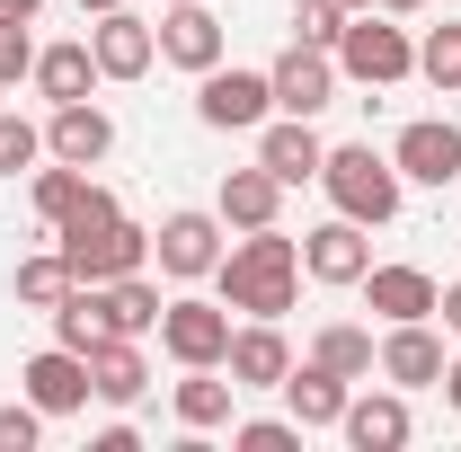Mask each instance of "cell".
Instances as JSON below:
<instances>
[{
  "label": "cell",
  "mask_w": 461,
  "mask_h": 452,
  "mask_svg": "<svg viewBox=\"0 0 461 452\" xmlns=\"http://www.w3.org/2000/svg\"><path fill=\"white\" fill-rule=\"evenodd\" d=\"M213 293H222L240 320H285L293 293H302V240H285V231H240L222 249V267H213Z\"/></svg>",
  "instance_id": "cell-1"
},
{
  "label": "cell",
  "mask_w": 461,
  "mask_h": 452,
  "mask_svg": "<svg viewBox=\"0 0 461 452\" xmlns=\"http://www.w3.org/2000/svg\"><path fill=\"white\" fill-rule=\"evenodd\" d=\"M320 186H329V204H338L346 222H364V231L400 222V204H408L400 160H391V151H373V142H338V151L320 160Z\"/></svg>",
  "instance_id": "cell-2"
},
{
  "label": "cell",
  "mask_w": 461,
  "mask_h": 452,
  "mask_svg": "<svg viewBox=\"0 0 461 452\" xmlns=\"http://www.w3.org/2000/svg\"><path fill=\"white\" fill-rule=\"evenodd\" d=\"M338 80H364V89H400L417 80V36L391 27V9H355L338 36Z\"/></svg>",
  "instance_id": "cell-3"
},
{
  "label": "cell",
  "mask_w": 461,
  "mask_h": 452,
  "mask_svg": "<svg viewBox=\"0 0 461 452\" xmlns=\"http://www.w3.org/2000/svg\"><path fill=\"white\" fill-rule=\"evenodd\" d=\"M267 115H276V80H267V71H240V62L195 71V124H213V133H258Z\"/></svg>",
  "instance_id": "cell-4"
},
{
  "label": "cell",
  "mask_w": 461,
  "mask_h": 452,
  "mask_svg": "<svg viewBox=\"0 0 461 452\" xmlns=\"http://www.w3.org/2000/svg\"><path fill=\"white\" fill-rule=\"evenodd\" d=\"M54 249L71 258L80 284H115V276H142V267H151V231L124 222V213H115V222H89V231H62Z\"/></svg>",
  "instance_id": "cell-5"
},
{
  "label": "cell",
  "mask_w": 461,
  "mask_h": 452,
  "mask_svg": "<svg viewBox=\"0 0 461 452\" xmlns=\"http://www.w3.org/2000/svg\"><path fill=\"white\" fill-rule=\"evenodd\" d=\"M151 258H160V276H169V284H204L213 267H222V213H204V204H177V213H160V231H151Z\"/></svg>",
  "instance_id": "cell-6"
},
{
  "label": "cell",
  "mask_w": 461,
  "mask_h": 452,
  "mask_svg": "<svg viewBox=\"0 0 461 452\" xmlns=\"http://www.w3.org/2000/svg\"><path fill=\"white\" fill-rule=\"evenodd\" d=\"M230 329H240V320H230L222 293H213V302H204V293H177L169 311H160V346H169V364H222V355H230Z\"/></svg>",
  "instance_id": "cell-7"
},
{
  "label": "cell",
  "mask_w": 461,
  "mask_h": 452,
  "mask_svg": "<svg viewBox=\"0 0 461 452\" xmlns=\"http://www.w3.org/2000/svg\"><path fill=\"white\" fill-rule=\"evenodd\" d=\"M391 160H400L408 186H461V124L453 115H417V124H400V142H391Z\"/></svg>",
  "instance_id": "cell-8"
},
{
  "label": "cell",
  "mask_w": 461,
  "mask_h": 452,
  "mask_svg": "<svg viewBox=\"0 0 461 452\" xmlns=\"http://www.w3.org/2000/svg\"><path fill=\"white\" fill-rule=\"evenodd\" d=\"M267 80H276V115H320L329 98H338V54L293 36L285 54L267 62Z\"/></svg>",
  "instance_id": "cell-9"
},
{
  "label": "cell",
  "mask_w": 461,
  "mask_h": 452,
  "mask_svg": "<svg viewBox=\"0 0 461 452\" xmlns=\"http://www.w3.org/2000/svg\"><path fill=\"white\" fill-rule=\"evenodd\" d=\"M444 364H453V355H444V338H435V320H391V329H382V364H373V373H382L391 391H435V382H444Z\"/></svg>",
  "instance_id": "cell-10"
},
{
  "label": "cell",
  "mask_w": 461,
  "mask_h": 452,
  "mask_svg": "<svg viewBox=\"0 0 461 452\" xmlns=\"http://www.w3.org/2000/svg\"><path fill=\"white\" fill-rule=\"evenodd\" d=\"M89 54H98V80H142V71L160 62V27H151V18H133V9H98Z\"/></svg>",
  "instance_id": "cell-11"
},
{
  "label": "cell",
  "mask_w": 461,
  "mask_h": 452,
  "mask_svg": "<svg viewBox=\"0 0 461 452\" xmlns=\"http://www.w3.org/2000/svg\"><path fill=\"white\" fill-rule=\"evenodd\" d=\"M18 391L36 399L45 417H80V408H89V355H71V346H36V355L18 364Z\"/></svg>",
  "instance_id": "cell-12"
},
{
  "label": "cell",
  "mask_w": 461,
  "mask_h": 452,
  "mask_svg": "<svg viewBox=\"0 0 461 452\" xmlns=\"http://www.w3.org/2000/svg\"><path fill=\"white\" fill-rule=\"evenodd\" d=\"M364 267H373V240H364V222H346V213H329L320 231H302V276L311 284H364Z\"/></svg>",
  "instance_id": "cell-13"
},
{
  "label": "cell",
  "mask_w": 461,
  "mask_h": 452,
  "mask_svg": "<svg viewBox=\"0 0 461 452\" xmlns=\"http://www.w3.org/2000/svg\"><path fill=\"white\" fill-rule=\"evenodd\" d=\"M230 54L222 18L204 9V0H169L160 9V62H177V71H213V62Z\"/></svg>",
  "instance_id": "cell-14"
},
{
  "label": "cell",
  "mask_w": 461,
  "mask_h": 452,
  "mask_svg": "<svg viewBox=\"0 0 461 452\" xmlns=\"http://www.w3.org/2000/svg\"><path fill=\"white\" fill-rule=\"evenodd\" d=\"M222 373L240 382V391H285V373H293V346H285V329H276V320H240V329H230Z\"/></svg>",
  "instance_id": "cell-15"
},
{
  "label": "cell",
  "mask_w": 461,
  "mask_h": 452,
  "mask_svg": "<svg viewBox=\"0 0 461 452\" xmlns=\"http://www.w3.org/2000/svg\"><path fill=\"white\" fill-rule=\"evenodd\" d=\"M115 151V115L89 107V98H71V107L45 115V160H71V169H98Z\"/></svg>",
  "instance_id": "cell-16"
},
{
  "label": "cell",
  "mask_w": 461,
  "mask_h": 452,
  "mask_svg": "<svg viewBox=\"0 0 461 452\" xmlns=\"http://www.w3.org/2000/svg\"><path fill=\"white\" fill-rule=\"evenodd\" d=\"M169 408H177L186 435H213V426H230V408H240V382H230L222 364H177Z\"/></svg>",
  "instance_id": "cell-17"
},
{
  "label": "cell",
  "mask_w": 461,
  "mask_h": 452,
  "mask_svg": "<svg viewBox=\"0 0 461 452\" xmlns=\"http://www.w3.org/2000/svg\"><path fill=\"white\" fill-rule=\"evenodd\" d=\"M338 435L355 452H400L408 435H417V417H408V391H355L338 417Z\"/></svg>",
  "instance_id": "cell-18"
},
{
  "label": "cell",
  "mask_w": 461,
  "mask_h": 452,
  "mask_svg": "<svg viewBox=\"0 0 461 452\" xmlns=\"http://www.w3.org/2000/svg\"><path fill=\"white\" fill-rule=\"evenodd\" d=\"M258 160L285 177V186H320V160H329V142L311 133V115H267V124H258Z\"/></svg>",
  "instance_id": "cell-19"
},
{
  "label": "cell",
  "mask_w": 461,
  "mask_h": 452,
  "mask_svg": "<svg viewBox=\"0 0 461 452\" xmlns=\"http://www.w3.org/2000/svg\"><path fill=\"white\" fill-rule=\"evenodd\" d=\"M213 213L222 231H267L285 213V177L267 169V160H249V169H222V195H213Z\"/></svg>",
  "instance_id": "cell-20"
},
{
  "label": "cell",
  "mask_w": 461,
  "mask_h": 452,
  "mask_svg": "<svg viewBox=\"0 0 461 452\" xmlns=\"http://www.w3.org/2000/svg\"><path fill=\"white\" fill-rule=\"evenodd\" d=\"M346 399H355V382H346V373H329V364H293V373H285V417L302 426V435L338 426Z\"/></svg>",
  "instance_id": "cell-21"
},
{
  "label": "cell",
  "mask_w": 461,
  "mask_h": 452,
  "mask_svg": "<svg viewBox=\"0 0 461 452\" xmlns=\"http://www.w3.org/2000/svg\"><path fill=\"white\" fill-rule=\"evenodd\" d=\"M355 293H364V302L382 311V329H391V320H435V293H444V284L426 276V267H364Z\"/></svg>",
  "instance_id": "cell-22"
},
{
  "label": "cell",
  "mask_w": 461,
  "mask_h": 452,
  "mask_svg": "<svg viewBox=\"0 0 461 452\" xmlns=\"http://www.w3.org/2000/svg\"><path fill=\"white\" fill-rule=\"evenodd\" d=\"M142 391H151L142 338H98V346H89V399H107V408H133Z\"/></svg>",
  "instance_id": "cell-23"
},
{
  "label": "cell",
  "mask_w": 461,
  "mask_h": 452,
  "mask_svg": "<svg viewBox=\"0 0 461 452\" xmlns=\"http://www.w3.org/2000/svg\"><path fill=\"white\" fill-rule=\"evenodd\" d=\"M98 89V54H89V36H71V45H36V98L45 107H71V98H89Z\"/></svg>",
  "instance_id": "cell-24"
},
{
  "label": "cell",
  "mask_w": 461,
  "mask_h": 452,
  "mask_svg": "<svg viewBox=\"0 0 461 452\" xmlns=\"http://www.w3.org/2000/svg\"><path fill=\"white\" fill-rule=\"evenodd\" d=\"M98 293H107V338H151L160 311H169L151 276H115V284H98Z\"/></svg>",
  "instance_id": "cell-25"
},
{
  "label": "cell",
  "mask_w": 461,
  "mask_h": 452,
  "mask_svg": "<svg viewBox=\"0 0 461 452\" xmlns=\"http://www.w3.org/2000/svg\"><path fill=\"white\" fill-rule=\"evenodd\" d=\"M45 320H54V346L89 355V346L107 338V293H98V284H71V293H62V302L45 311Z\"/></svg>",
  "instance_id": "cell-26"
},
{
  "label": "cell",
  "mask_w": 461,
  "mask_h": 452,
  "mask_svg": "<svg viewBox=\"0 0 461 452\" xmlns=\"http://www.w3.org/2000/svg\"><path fill=\"white\" fill-rule=\"evenodd\" d=\"M311 364H329V373H346V382H373L382 346H373V329H355V320H329V329L311 338Z\"/></svg>",
  "instance_id": "cell-27"
},
{
  "label": "cell",
  "mask_w": 461,
  "mask_h": 452,
  "mask_svg": "<svg viewBox=\"0 0 461 452\" xmlns=\"http://www.w3.org/2000/svg\"><path fill=\"white\" fill-rule=\"evenodd\" d=\"M71 258H62V249H36V258H18V276H9V293H18V302H27V311H54L62 293H71Z\"/></svg>",
  "instance_id": "cell-28"
},
{
  "label": "cell",
  "mask_w": 461,
  "mask_h": 452,
  "mask_svg": "<svg viewBox=\"0 0 461 452\" xmlns=\"http://www.w3.org/2000/svg\"><path fill=\"white\" fill-rule=\"evenodd\" d=\"M80 186H89V169H71V160H45V169H27V204H36V222L54 231L71 204H80Z\"/></svg>",
  "instance_id": "cell-29"
},
{
  "label": "cell",
  "mask_w": 461,
  "mask_h": 452,
  "mask_svg": "<svg viewBox=\"0 0 461 452\" xmlns=\"http://www.w3.org/2000/svg\"><path fill=\"white\" fill-rule=\"evenodd\" d=\"M417 80H435L444 98H453V89H461V27H453V18L417 36Z\"/></svg>",
  "instance_id": "cell-30"
},
{
  "label": "cell",
  "mask_w": 461,
  "mask_h": 452,
  "mask_svg": "<svg viewBox=\"0 0 461 452\" xmlns=\"http://www.w3.org/2000/svg\"><path fill=\"white\" fill-rule=\"evenodd\" d=\"M36 160H45V124H27V115L9 107V115H0V177L36 169Z\"/></svg>",
  "instance_id": "cell-31"
},
{
  "label": "cell",
  "mask_w": 461,
  "mask_h": 452,
  "mask_svg": "<svg viewBox=\"0 0 461 452\" xmlns=\"http://www.w3.org/2000/svg\"><path fill=\"white\" fill-rule=\"evenodd\" d=\"M293 36L338 54V36H346V0H293Z\"/></svg>",
  "instance_id": "cell-32"
},
{
  "label": "cell",
  "mask_w": 461,
  "mask_h": 452,
  "mask_svg": "<svg viewBox=\"0 0 461 452\" xmlns=\"http://www.w3.org/2000/svg\"><path fill=\"white\" fill-rule=\"evenodd\" d=\"M230 444L240 452H293L302 426H293V417H230Z\"/></svg>",
  "instance_id": "cell-33"
},
{
  "label": "cell",
  "mask_w": 461,
  "mask_h": 452,
  "mask_svg": "<svg viewBox=\"0 0 461 452\" xmlns=\"http://www.w3.org/2000/svg\"><path fill=\"white\" fill-rule=\"evenodd\" d=\"M36 435H45V408L18 391L9 408H0V452H36Z\"/></svg>",
  "instance_id": "cell-34"
},
{
  "label": "cell",
  "mask_w": 461,
  "mask_h": 452,
  "mask_svg": "<svg viewBox=\"0 0 461 452\" xmlns=\"http://www.w3.org/2000/svg\"><path fill=\"white\" fill-rule=\"evenodd\" d=\"M18 80H36V36L27 27H0V89H18Z\"/></svg>",
  "instance_id": "cell-35"
},
{
  "label": "cell",
  "mask_w": 461,
  "mask_h": 452,
  "mask_svg": "<svg viewBox=\"0 0 461 452\" xmlns=\"http://www.w3.org/2000/svg\"><path fill=\"white\" fill-rule=\"evenodd\" d=\"M435 320H444V338H461V284H444V293H435Z\"/></svg>",
  "instance_id": "cell-36"
},
{
  "label": "cell",
  "mask_w": 461,
  "mask_h": 452,
  "mask_svg": "<svg viewBox=\"0 0 461 452\" xmlns=\"http://www.w3.org/2000/svg\"><path fill=\"white\" fill-rule=\"evenodd\" d=\"M36 9L45 0H0V27H36Z\"/></svg>",
  "instance_id": "cell-37"
},
{
  "label": "cell",
  "mask_w": 461,
  "mask_h": 452,
  "mask_svg": "<svg viewBox=\"0 0 461 452\" xmlns=\"http://www.w3.org/2000/svg\"><path fill=\"white\" fill-rule=\"evenodd\" d=\"M435 391H444V399H453V408H461V355H453V364H444V382H435Z\"/></svg>",
  "instance_id": "cell-38"
},
{
  "label": "cell",
  "mask_w": 461,
  "mask_h": 452,
  "mask_svg": "<svg viewBox=\"0 0 461 452\" xmlns=\"http://www.w3.org/2000/svg\"><path fill=\"white\" fill-rule=\"evenodd\" d=\"M382 9H391V18H408V9H426V0H382Z\"/></svg>",
  "instance_id": "cell-39"
},
{
  "label": "cell",
  "mask_w": 461,
  "mask_h": 452,
  "mask_svg": "<svg viewBox=\"0 0 461 452\" xmlns=\"http://www.w3.org/2000/svg\"><path fill=\"white\" fill-rule=\"evenodd\" d=\"M80 9H89V18H98V9H124V0H80Z\"/></svg>",
  "instance_id": "cell-40"
},
{
  "label": "cell",
  "mask_w": 461,
  "mask_h": 452,
  "mask_svg": "<svg viewBox=\"0 0 461 452\" xmlns=\"http://www.w3.org/2000/svg\"><path fill=\"white\" fill-rule=\"evenodd\" d=\"M355 9H382V0H346V18H355Z\"/></svg>",
  "instance_id": "cell-41"
},
{
  "label": "cell",
  "mask_w": 461,
  "mask_h": 452,
  "mask_svg": "<svg viewBox=\"0 0 461 452\" xmlns=\"http://www.w3.org/2000/svg\"><path fill=\"white\" fill-rule=\"evenodd\" d=\"M160 9H169V0H160Z\"/></svg>",
  "instance_id": "cell-42"
}]
</instances>
